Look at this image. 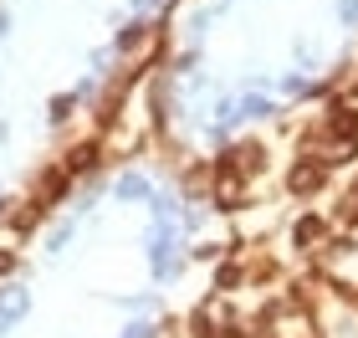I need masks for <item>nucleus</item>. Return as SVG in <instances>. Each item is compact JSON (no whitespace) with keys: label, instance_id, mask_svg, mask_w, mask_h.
<instances>
[{"label":"nucleus","instance_id":"obj_1","mask_svg":"<svg viewBox=\"0 0 358 338\" xmlns=\"http://www.w3.org/2000/svg\"><path fill=\"white\" fill-rule=\"evenodd\" d=\"M328 169H333V159H297L292 174H287V190L292 195H317L328 185Z\"/></svg>","mask_w":358,"mask_h":338},{"label":"nucleus","instance_id":"obj_2","mask_svg":"<svg viewBox=\"0 0 358 338\" xmlns=\"http://www.w3.org/2000/svg\"><path fill=\"white\" fill-rule=\"evenodd\" d=\"M256 169H262V149H256V143H236L231 154H220L215 180H251Z\"/></svg>","mask_w":358,"mask_h":338},{"label":"nucleus","instance_id":"obj_3","mask_svg":"<svg viewBox=\"0 0 358 338\" xmlns=\"http://www.w3.org/2000/svg\"><path fill=\"white\" fill-rule=\"evenodd\" d=\"M92 159H97V143H77L62 169H67V174H83V169H92Z\"/></svg>","mask_w":358,"mask_h":338},{"label":"nucleus","instance_id":"obj_4","mask_svg":"<svg viewBox=\"0 0 358 338\" xmlns=\"http://www.w3.org/2000/svg\"><path fill=\"white\" fill-rule=\"evenodd\" d=\"M317 236H322V220H317V216H302L297 231H292V241H297V246H313Z\"/></svg>","mask_w":358,"mask_h":338},{"label":"nucleus","instance_id":"obj_5","mask_svg":"<svg viewBox=\"0 0 358 338\" xmlns=\"http://www.w3.org/2000/svg\"><path fill=\"white\" fill-rule=\"evenodd\" d=\"M194 338H220V328H215V318H210V313H194Z\"/></svg>","mask_w":358,"mask_h":338},{"label":"nucleus","instance_id":"obj_6","mask_svg":"<svg viewBox=\"0 0 358 338\" xmlns=\"http://www.w3.org/2000/svg\"><path fill=\"white\" fill-rule=\"evenodd\" d=\"M10 267H15V256H10V251H0V277H6Z\"/></svg>","mask_w":358,"mask_h":338},{"label":"nucleus","instance_id":"obj_7","mask_svg":"<svg viewBox=\"0 0 358 338\" xmlns=\"http://www.w3.org/2000/svg\"><path fill=\"white\" fill-rule=\"evenodd\" d=\"M353 195H358V190H353Z\"/></svg>","mask_w":358,"mask_h":338}]
</instances>
